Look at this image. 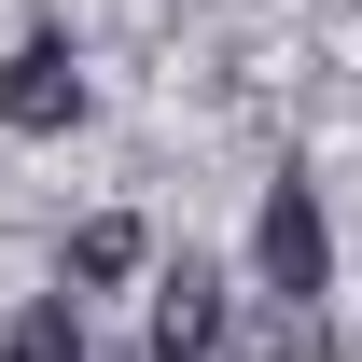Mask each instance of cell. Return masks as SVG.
Returning a JSON list of instances; mask_svg holds the SVG:
<instances>
[{
    "label": "cell",
    "mask_w": 362,
    "mask_h": 362,
    "mask_svg": "<svg viewBox=\"0 0 362 362\" xmlns=\"http://www.w3.org/2000/svg\"><path fill=\"white\" fill-rule=\"evenodd\" d=\"M251 279H265L279 307L334 293V223H320V181H307V168L265 181V209H251Z\"/></svg>",
    "instance_id": "6da1fadb"
},
{
    "label": "cell",
    "mask_w": 362,
    "mask_h": 362,
    "mask_svg": "<svg viewBox=\"0 0 362 362\" xmlns=\"http://www.w3.org/2000/svg\"><path fill=\"white\" fill-rule=\"evenodd\" d=\"M139 265H153V237H139L126 209H98V223H70V265H56V293H126Z\"/></svg>",
    "instance_id": "277c9868"
},
{
    "label": "cell",
    "mask_w": 362,
    "mask_h": 362,
    "mask_svg": "<svg viewBox=\"0 0 362 362\" xmlns=\"http://www.w3.org/2000/svg\"><path fill=\"white\" fill-rule=\"evenodd\" d=\"M209 349H223V265L181 251V265L153 279V362H209Z\"/></svg>",
    "instance_id": "3957f363"
},
{
    "label": "cell",
    "mask_w": 362,
    "mask_h": 362,
    "mask_svg": "<svg viewBox=\"0 0 362 362\" xmlns=\"http://www.w3.org/2000/svg\"><path fill=\"white\" fill-rule=\"evenodd\" d=\"M0 362H98L84 349V293H28V307L0 320Z\"/></svg>",
    "instance_id": "5b68a950"
},
{
    "label": "cell",
    "mask_w": 362,
    "mask_h": 362,
    "mask_svg": "<svg viewBox=\"0 0 362 362\" xmlns=\"http://www.w3.org/2000/svg\"><path fill=\"white\" fill-rule=\"evenodd\" d=\"M0 126H14V139H56V126H84V56L56 42V28H28V42L0 56Z\"/></svg>",
    "instance_id": "7a4b0ae2"
}]
</instances>
